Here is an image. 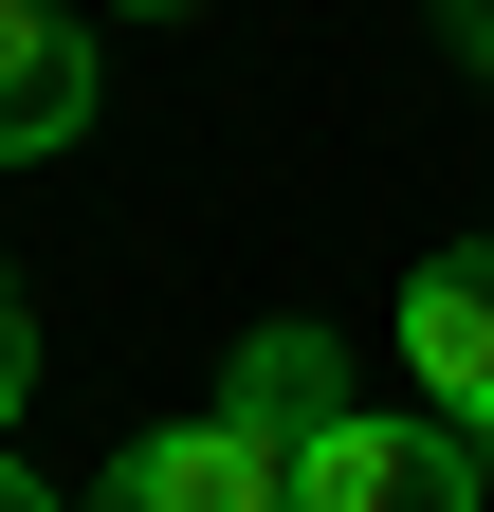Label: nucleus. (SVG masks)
Here are the masks:
<instances>
[{
    "label": "nucleus",
    "instance_id": "1",
    "mask_svg": "<svg viewBox=\"0 0 494 512\" xmlns=\"http://www.w3.org/2000/svg\"><path fill=\"white\" fill-rule=\"evenodd\" d=\"M348 403L330 330H257L220 384V421H147L129 458L92 476V512H293V439Z\"/></svg>",
    "mask_w": 494,
    "mask_h": 512
},
{
    "label": "nucleus",
    "instance_id": "2",
    "mask_svg": "<svg viewBox=\"0 0 494 512\" xmlns=\"http://www.w3.org/2000/svg\"><path fill=\"white\" fill-rule=\"evenodd\" d=\"M494 494V458L458 421H366V403H330L312 439H293V512H476Z\"/></svg>",
    "mask_w": 494,
    "mask_h": 512
},
{
    "label": "nucleus",
    "instance_id": "3",
    "mask_svg": "<svg viewBox=\"0 0 494 512\" xmlns=\"http://www.w3.org/2000/svg\"><path fill=\"white\" fill-rule=\"evenodd\" d=\"M403 384H421V421H458L494 458V238H458V256L403 275Z\"/></svg>",
    "mask_w": 494,
    "mask_h": 512
},
{
    "label": "nucleus",
    "instance_id": "4",
    "mask_svg": "<svg viewBox=\"0 0 494 512\" xmlns=\"http://www.w3.org/2000/svg\"><path fill=\"white\" fill-rule=\"evenodd\" d=\"M74 128H92V37L55 0H0V165L74 147Z\"/></svg>",
    "mask_w": 494,
    "mask_h": 512
},
{
    "label": "nucleus",
    "instance_id": "5",
    "mask_svg": "<svg viewBox=\"0 0 494 512\" xmlns=\"http://www.w3.org/2000/svg\"><path fill=\"white\" fill-rule=\"evenodd\" d=\"M19 384H37V293H19V256H0V421H19Z\"/></svg>",
    "mask_w": 494,
    "mask_h": 512
},
{
    "label": "nucleus",
    "instance_id": "6",
    "mask_svg": "<svg viewBox=\"0 0 494 512\" xmlns=\"http://www.w3.org/2000/svg\"><path fill=\"white\" fill-rule=\"evenodd\" d=\"M440 19H458V55H476V74H494V0H440Z\"/></svg>",
    "mask_w": 494,
    "mask_h": 512
},
{
    "label": "nucleus",
    "instance_id": "7",
    "mask_svg": "<svg viewBox=\"0 0 494 512\" xmlns=\"http://www.w3.org/2000/svg\"><path fill=\"white\" fill-rule=\"evenodd\" d=\"M0 512H74V494H55V476H19V458H0Z\"/></svg>",
    "mask_w": 494,
    "mask_h": 512
},
{
    "label": "nucleus",
    "instance_id": "8",
    "mask_svg": "<svg viewBox=\"0 0 494 512\" xmlns=\"http://www.w3.org/2000/svg\"><path fill=\"white\" fill-rule=\"evenodd\" d=\"M129 19H202V0H129Z\"/></svg>",
    "mask_w": 494,
    "mask_h": 512
}]
</instances>
